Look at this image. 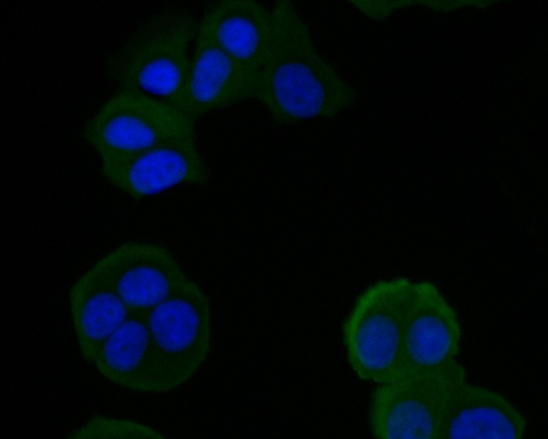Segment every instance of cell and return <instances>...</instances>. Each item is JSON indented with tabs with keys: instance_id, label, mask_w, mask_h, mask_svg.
Here are the masks:
<instances>
[{
	"instance_id": "cell-7",
	"label": "cell",
	"mask_w": 548,
	"mask_h": 439,
	"mask_svg": "<svg viewBox=\"0 0 548 439\" xmlns=\"http://www.w3.org/2000/svg\"><path fill=\"white\" fill-rule=\"evenodd\" d=\"M104 178L139 199L180 184L204 185L210 171L194 137L172 138L121 159L101 162Z\"/></svg>"
},
{
	"instance_id": "cell-12",
	"label": "cell",
	"mask_w": 548,
	"mask_h": 439,
	"mask_svg": "<svg viewBox=\"0 0 548 439\" xmlns=\"http://www.w3.org/2000/svg\"><path fill=\"white\" fill-rule=\"evenodd\" d=\"M526 420L504 396L466 381L445 410L438 439H519Z\"/></svg>"
},
{
	"instance_id": "cell-13",
	"label": "cell",
	"mask_w": 548,
	"mask_h": 439,
	"mask_svg": "<svg viewBox=\"0 0 548 439\" xmlns=\"http://www.w3.org/2000/svg\"><path fill=\"white\" fill-rule=\"evenodd\" d=\"M73 325L84 357L92 363L104 342L130 316L108 275L95 263L69 291Z\"/></svg>"
},
{
	"instance_id": "cell-1",
	"label": "cell",
	"mask_w": 548,
	"mask_h": 439,
	"mask_svg": "<svg viewBox=\"0 0 548 439\" xmlns=\"http://www.w3.org/2000/svg\"><path fill=\"white\" fill-rule=\"evenodd\" d=\"M271 28L254 98L281 126L315 117L332 119L353 104L356 91L320 56L307 25L289 1L270 9Z\"/></svg>"
},
{
	"instance_id": "cell-4",
	"label": "cell",
	"mask_w": 548,
	"mask_h": 439,
	"mask_svg": "<svg viewBox=\"0 0 548 439\" xmlns=\"http://www.w3.org/2000/svg\"><path fill=\"white\" fill-rule=\"evenodd\" d=\"M466 381L455 359L381 383L372 394L370 424L379 439H438L446 407Z\"/></svg>"
},
{
	"instance_id": "cell-6",
	"label": "cell",
	"mask_w": 548,
	"mask_h": 439,
	"mask_svg": "<svg viewBox=\"0 0 548 439\" xmlns=\"http://www.w3.org/2000/svg\"><path fill=\"white\" fill-rule=\"evenodd\" d=\"M158 352L165 392L187 381L210 348V305L202 289L187 278L147 315Z\"/></svg>"
},
{
	"instance_id": "cell-2",
	"label": "cell",
	"mask_w": 548,
	"mask_h": 439,
	"mask_svg": "<svg viewBox=\"0 0 548 439\" xmlns=\"http://www.w3.org/2000/svg\"><path fill=\"white\" fill-rule=\"evenodd\" d=\"M199 25L185 8L155 12L108 56V76L119 89L152 93L187 115L189 48Z\"/></svg>"
},
{
	"instance_id": "cell-9",
	"label": "cell",
	"mask_w": 548,
	"mask_h": 439,
	"mask_svg": "<svg viewBox=\"0 0 548 439\" xmlns=\"http://www.w3.org/2000/svg\"><path fill=\"white\" fill-rule=\"evenodd\" d=\"M96 263L130 314L146 315L188 278L167 249L150 243H126Z\"/></svg>"
},
{
	"instance_id": "cell-15",
	"label": "cell",
	"mask_w": 548,
	"mask_h": 439,
	"mask_svg": "<svg viewBox=\"0 0 548 439\" xmlns=\"http://www.w3.org/2000/svg\"><path fill=\"white\" fill-rule=\"evenodd\" d=\"M69 438H164L159 432L125 419L95 416L69 436Z\"/></svg>"
},
{
	"instance_id": "cell-8",
	"label": "cell",
	"mask_w": 548,
	"mask_h": 439,
	"mask_svg": "<svg viewBox=\"0 0 548 439\" xmlns=\"http://www.w3.org/2000/svg\"><path fill=\"white\" fill-rule=\"evenodd\" d=\"M460 337L456 314L435 285L429 282L413 283L398 378L455 359Z\"/></svg>"
},
{
	"instance_id": "cell-14",
	"label": "cell",
	"mask_w": 548,
	"mask_h": 439,
	"mask_svg": "<svg viewBox=\"0 0 548 439\" xmlns=\"http://www.w3.org/2000/svg\"><path fill=\"white\" fill-rule=\"evenodd\" d=\"M202 21L218 44L254 80L266 53L271 12L252 0H224L214 3Z\"/></svg>"
},
{
	"instance_id": "cell-11",
	"label": "cell",
	"mask_w": 548,
	"mask_h": 439,
	"mask_svg": "<svg viewBox=\"0 0 548 439\" xmlns=\"http://www.w3.org/2000/svg\"><path fill=\"white\" fill-rule=\"evenodd\" d=\"M105 378L130 390L165 392L158 352L146 315L130 314L104 342L92 362Z\"/></svg>"
},
{
	"instance_id": "cell-5",
	"label": "cell",
	"mask_w": 548,
	"mask_h": 439,
	"mask_svg": "<svg viewBox=\"0 0 548 439\" xmlns=\"http://www.w3.org/2000/svg\"><path fill=\"white\" fill-rule=\"evenodd\" d=\"M82 135L104 162L132 155L169 139L195 137V122L159 98L119 89L86 122Z\"/></svg>"
},
{
	"instance_id": "cell-10",
	"label": "cell",
	"mask_w": 548,
	"mask_h": 439,
	"mask_svg": "<svg viewBox=\"0 0 548 439\" xmlns=\"http://www.w3.org/2000/svg\"><path fill=\"white\" fill-rule=\"evenodd\" d=\"M250 75L218 44L201 20L190 58L187 115L194 122L202 115L254 98Z\"/></svg>"
},
{
	"instance_id": "cell-3",
	"label": "cell",
	"mask_w": 548,
	"mask_h": 439,
	"mask_svg": "<svg viewBox=\"0 0 548 439\" xmlns=\"http://www.w3.org/2000/svg\"><path fill=\"white\" fill-rule=\"evenodd\" d=\"M412 282L379 281L355 303L343 326L349 364L361 379L384 383L398 378L403 334Z\"/></svg>"
}]
</instances>
